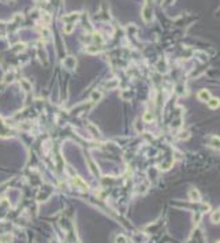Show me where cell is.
Wrapping results in <instances>:
<instances>
[{
	"instance_id": "obj_1",
	"label": "cell",
	"mask_w": 220,
	"mask_h": 243,
	"mask_svg": "<svg viewBox=\"0 0 220 243\" xmlns=\"http://www.w3.org/2000/svg\"><path fill=\"white\" fill-rule=\"evenodd\" d=\"M189 198H190L191 202H200L201 201V195L198 193V190L196 188H191L190 191H189Z\"/></svg>"
},
{
	"instance_id": "obj_2",
	"label": "cell",
	"mask_w": 220,
	"mask_h": 243,
	"mask_svg": "<svg viewBox=\"0 0 220 243\" xmlns=\"http://www.w3.org/2000/svg\"><path fill=\"white\" fill-rule=\"evenodd\" d=\"M198 98H200L201 101H208L210 98V93L207 90V89H202V90L198 93Z\"/></svg>"
},
{
	"instance_id": "obj_3",
	"label": "cell",
	"mask_w": 220,
	"mask_h": 243,
	"mask_svg": "<svg viewBox=\"0 0 220 243\" xmlns=\"http://www.w3.org/2000/svg\"><path fill=\"white\" fill-rule=\"evenodd\" d=\"M11 239H13V236H11L10 233H6V235H1V236H0V243H8Z\"/></svg>"
},
{
	"instance_id": "obj_4",
	"label": "cell",
	"mask_w": 220,
	"mask_h": 243,
	"mask_svg": "<svg viewBox=\"0 0 220 243\" xmlns=\"http://www.w3.org/2000/svg\"><path fill=\"white\" fill-rule=\"evenodd\" d=\"M208 104H209L210 108H217L219 107V100H217V98H209V100H208Z\"/></svg>"
},
{
	"instance_id": "obj_5",
	"label": "cell",
	"mask_w": 220,
	"mask_h": 243,
	"mask_svg": "<svg viewBox=\"0 0 220 243\" xmlns=\"http://www.w3.org/2000/svg\"><path fill=\"white\" fill-rule=\"evenodd\" d=\"M118 85H119V81H118V79H112V81L107 82V85H105V86H107L108 89H113V88H116Z\"/></svg>"
},
{
	"instance_id": "obj_6",
	"label": "cell",
	"mask_w": 220,
	"mask_h": 243,
	"mask_svg": "<svg viewBox=\"0 0 220 243\" xmlns=\"http://www.w3.org/2000/svg\"><path fill=\"white\" fill-rule=\"evenodd\" d=\"M149 13H150V11H149V8H148V7H145V8H144V14H142V15H144V19H145L146 22H149V21H150V18H152V15H150Z\"/></svg>"
},
{
	"instance_id": "obj_7",
	"label": "cell",
	"mask_w": 220,
	"mask_h": 243,
	"mask_svg": "<svg viewBox=\"0 0 220 243\" xmlns=\"http://www.w3.org/2000/svg\"><path fill=\"white\" fill-rule=\"evenodd\" d=\"M115 242L116 243H127V238L124 236V235H118Z\"/></svg>"
},
{
	"instance_id": "obj_8",
	"label": "cell",
	"mask_w": 220,
	"mask_h": 243,
	"mask_svg": "<svg viewBox=\"0 0 220 243\" xmlns=\"http://www.w3.org/2000/svg\"><path fill=\"white\" fill-rule=\"evenodd\" d=\"M219 216H220V214H219V209H217V211H215L213 214H212V221H213L215 224L219 223Z\"/></svg>"
},
{
	"instance_id": "obj_9",
	"label": "cell",
	"mask_w": 220,
	"mask_h": 243,
	"mask_svg": "<svg viewBox=\"0 0 220 243\" xmlns=\"http://www.w3.org/2000/svg\"><path fill=\"white\" fill-rule=\"evenodd\" d=\"M92 98H93V101H99L101 98V93L100 92H93L92 93Z\"/></svg>"
},
{
	"instance_id": "obj_10",
	"label": "cell",
	"mask_w": 220,
	"mask_h": 243,
	"mask_svg": "<svg viewBox=\"0 0 220 243\" xmlns=\"http://www.w3.org/2000/svg\"><path fill=\"white\" fill-rule=\"evenodd\" d=\"M73 29H74V26H73L71 23H70V25H67V26L64 27V32H66V33H71V32H73Z\"/></svg>"
},
{
	"instance_id": "obj_11",
	"label": "cell",
	"mask_w": 220,
	"mask_h": 243,
	"mask_svg": "<svg viewBox=\"0 0 220 243\" xmlns=\"http://www.w3.org/2000/svg\"><path fill=\"white\" fill-rule=\"evenodd\" d=\"M152 119V116H150V114H146L145 115V122H149V120Z\"/></svg>"
}]
</instances>
